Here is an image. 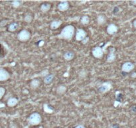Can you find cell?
Wrapping results in <instances>:
<instances>
[{"label": "cell", "mask_w": 136, "mask_h": 128, "mask_svg": "<svg viewBox=\"0 0 136 128\" xmlns=\"http://www.w3.org/2000/svg\"><path fill=\"white\" fill-rule=\"evenodd\" d=\"M75 27L72 25H66L62 30L61 31L60 33L58 35V37L60 39H64V40H71L75 35Z\"/></svg>", "instance_id": "6da1fadb"}, {"label": "cell", "mask_w": 136, "mask_h": 128, "mask_svg": "<svg viewBox=\"0 0 136 128\" xmlns=\"http://www.w3.org/2000/svg\"><path fill=\"white\" fill-rule=\"evenodd\" d=\"M42 121V117L39 113L35 112L31 114L28 117L29 123L31 125H37Z\"/></svg>", "instance_id": "7a4b0ae2"}, {"label": "cell", "mask_w": 136, "mask_h": 128, "mask_svg": "<svg viewBox=\"0 0 136 128\" xmlns=\"http://www.w3.org/2000/svg\"><path fill=\"white\" fill-rule=\"evenodd\" d=\"M31 37V33L27 29H23L17 34V39L19 41L25 42L28 41Z\"/></svg>", "instance_id": "3957f363"}, {"label": "cell", "mask_w": 136, "mask_h": 128, "mask_svg": "<svg viewBox=\"0 0 136 128\" xmlns=\"http://www.w3.org/2000/svg\"><path fill=\"white\" fill-rule=\"evenodd\" d=\"M135 65L132 62H126L122 66V70L124 73H130L134 69Z\"/></svg>", "instance_id": "277c9868"}, {"label": "cell", "mask_w": 136, "mask_h": 128, "mask_svg": "<svg viewBox=\"0 0 136 128\" xmlns=\"http://www.w3.org/2000/svg\"><path fill=\"white\" fill-rule=\"evenodd\" d=\"M92 54L94 57L97 59H101L103 57V55H104V52H103L102 49L100 46L94 47L92 50Z\"/></svg>", "instance_id": "5b68a950"}, {"label": "cell", "mask_w": 136, "mask_h": 128, "mask_svg": "<svg viewBox=\"0 0 136 128\" xmlns=\"http://www.w3.org/2000/svg\"><path fill=\"white\" fill-rule=\"evenodd\" d=\"M10 74L9 71L4 68H0V82L6 81L10 79Z\"/></svg>", "instance_id": "8992f818"}, {"label": "cell", "mask_w": 136, "mask_h": 128, "mask_svg": "<svg viewBox=\"0 0 136 128\" xmlns=\"http://www.w3.org/2000/svg\"><path fill=\"white\" fill-rule=\"evenodd\" d=\"M87 37V33L85 30L82 29H78L76 32V41H83L86 37Z\"/></svg>", "instance_id": "52a82bcc"}, {"label": "cell", "mask_w": 136, "mask_h": 128, "mask_svg": "<svg viewBox=\"0 0 136 128\" xmlns=\"http://www.w3.org/2000/svg\"><path fill=\"white\" fill-rule=\"evenodd\" d=\"M116 49L114 47H111L109 48V54L107 56V62H109V63H112V62L116 60Z\"/></svg>", "instance_id": "ba28073f"}, {"label": "cell", "mask_w": 136, "mask_h": 128, "mask_svg": "<svg viewBox=\"0 0 136 128\" xmlns=\"http://www.w3.org/2000/svg\"><path fill=\"white\" fill-rule=\"evenodd\" d=\"M70 4L68 2L65 1V2H61L58 4L57 8L60 11H65L69 9Z\"/></svg>", "instance_id": "9c48e42d"}, {"label": "cell", "mask_w": 136, "mask_h": 128, "mask_svg": "<svg viewBox=\"0 0 136 128\" xmlns=\"http://www.w3.org/2000/svg\"><path fill=\"white\" fill-rule=\"evenodd\" d=\"M118 31V27L116 24H111L107 27V32L109 35H114Z\"/></svg>", "instance_id": "30bf717a"}, {"label": "cell", "mask_w": 136, "mask_h": 128, "mask_svg": "<svg viewBox=\"0 0 136 128\" xmlns=\"http://www.w3.org/2000/svg\"><path fill=\"white\" fill-rule=\"evenodd\" d=\"M111 88H112V85L110 83H104L102 84L101 86L99 87V91L102 93H105L108 92Z\"/></svg>", "instance_id": "8fae6325"}, {"label": "cell", "mask_w": 136, "mask_h": 128, "mask_svg": "<svg viewBox=\"0 0 136 128\" xmlns=\"http://www.w3.org/2000/svg\"><path fill=\"white\" fill-rule=\"evenodd\" d=\"M62 24V21L60 19H55L51 22V25H50V28L52 30H55L59 28Z\"/></svg>", "instance_id": "7c38bea8"}, {"label": "cell", "mask_w": 136, "mask_h": 128, "mask_svg": "<svg viewBox=\"0 0 136 128\" xmlns=\"http://www.w3.org/2000/svg\"><path fill=\"white\" fill-rule=\"evenodd\" d=\"M63 57L66 61H71L75 57V53L71 51H68L64 54Z\"/></svg>", "instance_id": "4fadbf2b"}, {"label": "cell", "mask_w": 136, "mask_h": 128, "mask_svg": "<svg viewBox=\"0 0 136 128\" xmlns=\"http://www.w3.org/2000/svg\"><path fill=\"white\" fill-rule=\"evenodd\" d=\"M51 5L49 3H43L41 5L40 7V9H41V11L43 13H46L47 11H49V10H51Z\"/></svg>", "instance_id": "5bb4252c"}, {"label": "cell", "mask_w": 136, "mask_h": 128, "mask_svg": "<svg viewBox=\"0 0 136 128\" xmlns=\"http://www.w3.org/2000/svg\"><path fill=\"white\" fill-rule=\"evenodd\" d=\"M18 102H19V101L16 97H11L7 100V104L9 107H14V106L17 105Z\"/></svg>", "instance_id": "9a60e30c"}, {"label": "cell", "mask_w": 136, "mask_h": 128, "mask_svg": "<svg viewBox=\"0 0 136 128\" xmlns=\"http://www.w3.org/2000/svg\"><path fill=\"white\" fill-rule=\"evenodd\" d=\"M18 27H19V24L16 22H13L8 25L7 30L10 32H14L17 29Z\"/></svg>", "instance_id": "2e32d148"}, {"label": "cell", "mask_w": 136, "mask_h": 128, "mask_svg": "<svg viewBox=\"0 0 136 128\" xmlns=\"http://www.w3.org/2000/svg\"><path fill=\"white\" fill-rule=\"evenodd\" d=\"M55 76L53 74H48L45 76L44 78V82L45 84H50L52 83V81L54 79Z\"/></svg>", "instance_id": "e0dca14e"}, {"label": "cell", "mask_w": 136, "mask_h": 128, "mask_svg": "<svg viewBox=\"0 0 136 128\" xmlns=\"http://www.w3.org/2000/svg\"><path fill=\"white\" fill-rule=\"evenodd\" d=\"M98 25H103L106 22V17L104 15H99L97 18Z\"/></svg>", "instance_id": "ac0fdd59"}, {"label": "cell", "mask_w": 136, "mask_h": 128, "mask_svg": "<svg viewBox=\"0 0 136 128\" xmlns=\"http://www.w3.org/2000/svg\"><path fill=\"white\" fill-rule=\"evenodd\" d=\"M40 84H41V81H40L39 79H35L31 81L30 85H31V87L33 89H36L39 86Z\"/></svg>", "instance_id": "d6986e66"}, {"label": "cell", "mask_w": 136, "mask_h": 128, "mask_svg": "<svg viewBox=\"0 0 136 128\" xmlns=\"http://www.w3.org/2000/svg\"><path fill=\"white\" fill-rule=\"evenodd\" d=\"M67 90V87H65V85H59V87H57V93L58 94H60V95H62L63 93H65Z\"/></svg>", "instance_id": "ffe728a7"}, {"label": "cell", "mask_w": 136, "mask_h": 128, "mask_svg": "<svg viewBox=\"0 0 136 128\" xmlns=\"http://www.w3.org/2000/svg\"><path fill=\"white\" fill-rule=\"evenodd\" d=\"M80 22L82 25H87L90 23V18L88 16H82L80 19Z\"/></svg>", "instance_id": "44dd1931"}, {"label": "cell", "mask_w": 136, "mask_h": 128, "mask_svg": "<svg viewBox=\"0 0 136 128\" xmlns=\"http://www.w3.org/2000/svg\"><path fill=\"white\" fill-rule=\"evenodd\" d=\"M22 2L20 1H14V2H11V6L14 8H18L19 7L21 6Z\"/></svg>", "instance_id": "7402d4cb"}, {"label": "cell", "mask_w": 136, "mask_h": 128, "mask_svg": "<svg viewBox=\"0 0 136 128\" xmlns=\"http://www.w3.org/2000/svg\"><path fill=\"white\" fill-rule=\"evenodd\" d=\"M24 20H25V22L29 24V23H31L32 21H33V16L31 14L26 15V16H25V18H24Z\"/></svg>", "instance_id": "603a6c76"}, {"label": "cell", "mask_w": 136, "mask_h": 128, "mask_svg": "<svg viewBox=\"0 0 136 128\" xmlns=\"http://www.w3.org/2000/svg\"><path fill=\"white\" fill-rule=\"evenodd\" d=\"M5 55V50H4V48L2 45L0 44V59L4 57Z\"/></svg>", "instance_id": "cb8c5ba5"}, {"label": "cell", "mask_w": 136, "mask_h": 128, "mask_svg": "<svg viewBox=\"0 0 136 128\" xmlns=\"http://www.w3.org/2000/svg\"><path fill=\"white\" fill-rule=\"evenodd\" d=\"M5 93V89L4 87H0V100L3 97Z\"/></svg>", "instance_id": "d4e9b609"}, {"label": "cell", "mask_w": 136, "mask_h": 128, "mask_svg": "<svg viewBox=\"0 0 136 128\" xmlns=\"http://www.w3.org/2000/svg\"><path fill=\"white\" fill-rule=\"evenodd\" d=\"M7 19H3V20H2L0 21V26L1 27H3L6 25V24H7Z\"/></svg>", "instance_id": "484cf974"}, {"label": "cell", "mask_w": 136, "mask_h": 128, "mask_svg": "<svg viewBox=\"0 0 136 128\" xmlns=\"http://www.w3.org/2000/svg\"><path fill=\"white\" fill-rule=\"evenodd\" d=\"M119 11H120V8L118 7H115L114 9V11H113V12H114V15H116L117 13H118Z\"/></svg>", "instance_id": "4316f807"}, {"label": "cell", "mask_w": 136, "mask_h": 128, "mask_svg": "<svg viewBox=\"0 0 136 128\" xmlns=\"http://www.w3.org/2000/svg\"><path fill=\"white\" fill-rule=\"evenodd\" d=\"M130 111L131 112L136 113V105H133V106H131V108H130Z\"/></svg>", "instance_id": "83f0119b"}, {"label": "cell", "mask_w": 136, "mask_h": 128, "mask_svg": "<svg viewBox=\"0 0 136 128\" xmlns=\"http://www.w3.org/2000/svg\"><path fill=\"white\" fill-rule=\"evenodd\" d=\"M109 128H120V126L117 124H113Z\"/></svg>", "instance_id": "f1b7e54d"}, {"label": "cell", "mask_w": 136, "mask_h": 128, "mask_svg": "<svg viewBox=\"0 0 136 128\" xmlns=\"http://www.w3.org/2000/svg\"><path fill=\"white\" fill-rule=\"evenodd\" d=\"M88 37H86L85 39L83 40V41H82V43H83V44H86V43L88 42Z\"/></svg>", "instance_id": "f546056e"}, {"label": "cell", "mask_w": 136, "mask_h": 128, "mask_svg": "<svg viewBox=\"0 0 136 128\" xmlns=\"http://www.w3.org/2000/svg\"><path fill=\"white\" fill-rule=\"evenodd\" d=\"M75 128H85V127H84L83 125H77V126L75 127Z\"/></svg>", "instance_id": "4dcf8cb0"}, {"label": "cell", "mask_w": 136, "mask_h": 128, "mask_svg": "<svg viewBox=\"0 0 136 128\" xmlns=\"http://www.w3.org/2000/svg\"><path fill=\"white\" fill-rule=\"evenodd\" d=\"M131 77L133 78H136V72H133V73H131Z\"/></svg>", "instance_id": "1f68e13d"}, {"label": "cell", "mask_w": 136, "mask_h": 128, "mask_svg": "<svg viewBox=\"0 0 136 128\" xmlns=\"http://www.w3.org/2000/svg\"><path fill=\"white\" fill-rule=\"evenodd\" d=\"M130 3H131V4H132V5H135V6L136 5V1H131V2H130Z\"/></svg>", "instance_id": "d6a6232c"}, {"label": "cell", "mask_w": 136, "mask_h": 128, "mask_svg": "<svg viewBox=\"0 0 136 128\" xmlns=\"http://www.w3.org/2000/svg\"><path fill=\"white\" fill-rule=\"evenodd\" d=\"M133 27H134V28L136 29V19H135L134 21L133 22Z\"/></svg>", "instance_id": "836d02e7"}]
</instances>
